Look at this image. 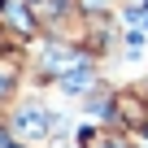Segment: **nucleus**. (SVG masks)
Here are the masks:
<instances>
[{"mask_svg":"<svg viewBox=\"0 0 148 148\" xmlns=\"http://www.w3.org/2000/svg\"><path fill=\"white\" fill-rule=\"evenodd\" d=\"M48 113L44 109H26L22 118H18V135H26V139H39V135H48Z\"/></svg>","mask_w":148,"mask_h":148,"instance_id":"f257e3e1","label":"nucleus"},{"mask_svg":"<svg viewBox=\"0 0 148 148\" xmlns=\"http://www.w3.org/2000/svg\"><path fill=\"white\" fill-rule=\"evenodd\" d=\"M87 79H92V74H87V65H79V74H70V79H61V87H65V92H74V96H79V92L87 87Z\"/></svg>","mask_w":148,"mask_h":148,"instance_id":"f03ea898","label":"nucleus"},{"mask_svg":"<svg viewBox=\"0 0 148 148\" xmlns=\"http://www.w3.org/2000/svg\"><path fill=\"white\" fill-rule=\"evenodd\" d=\"M0 5H5V0H0Z\"/></svg>","mask_w":148,"mask_h":148,"instance_id":"7ed1b4c3","label":"nucleus"}]
</instances>
